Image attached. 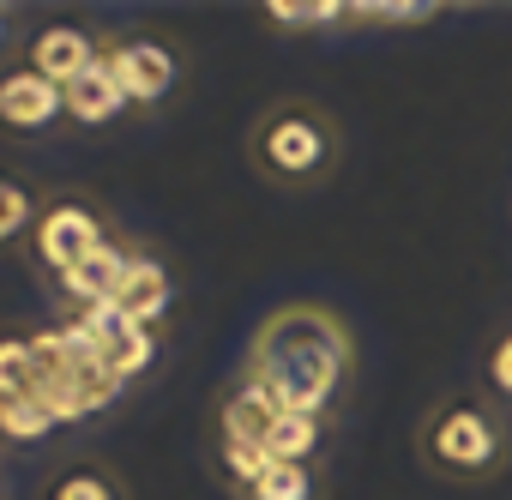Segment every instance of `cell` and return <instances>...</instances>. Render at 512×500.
<instances>
[{"label":"cell","instance_id":"17","mask_svg":"<svg viewBox=\"0 0 512 500\" xmlns=\"http://www.w3.org/2000/svg\"><path fill=\"white\" fill-rule=\"evenodd\" d=\"M37 374H31V344L19 338H0V404L7 398H31Z\"/></svg>","mask_w":512,"mask_h":500},{"label":"cell","instance_id":"10","mask_svg":"<svg viewBox=\"0 0 512 500\" xmlns=\"http://www.w3.org/2000/svg\"><path fill=\"white\" fill-rule=\"evenodd\" d=\"M326 416H302V410H272L260 428V452L266 464H320L326 458Z\"/></svg>","mask_w":512,"mask_h":500},{"label":"cell","instance_id":"15","mask_svg":"<svg viewBox=\"0 0 512 500\" xmlns=\"http://www.w3.org/2000/svg\"><path fill=\"white\" fill-rule=\"evenodd\" d=\"M350 7L356 0H260V13L272 31H332V25H350Z\"/></svg>","mask_w":512,"mask_h":500},{"label":"cell","instance_id":"3","mask_svg":"<svg viewBox=\"0 0 512 500\" xmlns=\"http://www.w3.org/2000/svg\"><path fill=\"white\" fill-rule=\"evenodd\" d=\"M416 458H422L428 476L476 488V482H494L512 464V434H506V422L488 398L452 392V398L428 404V416L416 422Z\"/></svg>","mask_w":512,"mask_h":500},{"label":"cell","instance_id":"12","mask_svg":"<svg viewBox=\"0 0 512 500\" xmlns=\"http://www.w3.org/2000/svg\"><path fill=\"white\" fill-rule=\"evenodd\" d=\"M121 115H133V103H127L109 61H97L85 79L67 85V127H115Z\"/></svg>","mask_w":512,"mask_h":500},{"label":"cell","instance_id":"20","mask_svg":"<svg viewBox=\"0 0 512 500\" xmlns=\"http://www.w3.org/2000/svg\"><path fill=\"white\" fill-rule=\"evenodd\" d=\"M0 434H7V428H0Z\"/></svg>","mask_w":512,"mask_h":500},{"label":"cell","instance_id":"11","mask_svg":"<svg viewBox=\"0 0 512 500\" xmlns=\"http://www.w3.org/2000/svg\"><path fill=\"white\" fill-rule=\"evenodd\" d=\"M169 272H163V260L157 254H145V247H139V254H133V266H127V278H121V296L109 302L127 326H157L163 314H169Z\"/></svg>","mask_w":512,"mask_h":500},{"label":"cell","instance_id":"9","mask_svg":"<svg viewBox=\"0 0 512 500\" xmlns=\"http://www.w3.org/2000/svg\"><path fill=\"white\" fill-rule=\"evenodd\" d=\"M37 500H133V482L97 452H73L43 476Z\"/></svg>","mask_w":512,"mask_h":500},{"label":"cell","instance_id":"18","mask_svg":"<svg viewBox=\"0 0 512 500\" xmlns=\"http://www.w3.org/2000/svg\"><path fill=\"white\" fill-rule=\"evenodd\" d=\"M488 380H494L500 398H512V332L494 338V350H488Z\"/></svg>","mask_w":512,"mask_h":500},{"label":"cell","instance_id":"13","mask_svg":"<svg viewBox=\"0 0 512 500\" xmlns=\"http://www.w3.org/2000/svg\"><path fill=\"white\" fill-rule=\"evenodd\" d=\"M235 500H332L326 464H266L253 482L235 488Z\"/></svg>","mask_w":512,"mask_h":500},{"label":"cell","instance_id":"7","mask_svg":"<svg viewBox=\"0 0 512 500\" xmlns=\"http://www.w3.org/2000/svg\"><path fill=\"white\" fill-rule=\"evenodd\" d=\"M25 67H37L43 79H55L61 91L73 85V79H85L97 61H103V31H91V25H37L31 37H25V55H19Z\"/></svg>","mask_w":512,"mask_h":500},{"label":"cell","instance_id":"14","mask_svg":"<svg viewBox=\"0 0 512 500\" xmlns=\"http://www.w3.org/2000/svg\"><path fill=\"white\" fill-rule=\"evenodd\" d=\"M37 217H43V193H37L25 175L0 169V254H7V247H19V254H25Z\"/></svg>","mask_w":512,"mask_h":500},{"label":"cell","instance_id":"4","mask_svg":"<svg viewBox=\"0 0 512 500\" xmlns=\"http://www.w3.org/2000/svg\"><path fill=\"white\" fill-rule=\"evenodd\" d=\"M121 229L91 193H43V217L25 241V266L43 278V290H61L97 247H109Z\"/></svg>","mask_w":512,"mask_h":500},{"label":"cell","instance_id":"1","mask_svg":"<svg viewBox=\"0 0 512 500\" xmlns=\"http://www.w3.org/2000/svg\"><path fill=\"white\" fill-rule=\"evenodd\" d=\"M350 374H356V350L332 308L296 302V308H278L253 332L247 380L260 392V404H272V410H302V416L332 422V404Z\"/></svg>","mask_w":512,"mask_h":500},{"label":"cell","instance_id":"19","mask_svg":"<svg viewBox=\"0 0 512 500\" xmlns=\"http://www.w3.org/2000/svg\"><path fill=\"white\" fill-rule=\"evenodd\" d=\"M0 37H7V7H0Z\"/></svg>","mask_w":512,"mask_h":500},{"label":"cell","instance_id":"8","mask_svg":"<svg viewBox=\"0 0 512 500\" xmlns=\"http://www.w3.org/2000/svg\"><path fill=\"white\" fill-rule=\"evenodd\" d=\"M133 254H139V247H133L127 235H115L109 247H97V254H91L61 290H49V296L67 302V308H97V314H103V308L121 296V278H127V266H133Z\"/></svg>","mask_w":512,"mask_h":500},{"label":"cell","instance_id":"6","mask_svg":"<svg viewBox=\"0 0 512 500\" xmlns=\"http://www.w3.org/2000/svg\"><path fill=\"white\" fill-rule=\"evenodd\" d=\"M55 127H67V91L55 79H43L37 67H25V61L0 67V139L31 145Z\"/></svg>","mask_w":512,"mask_h":500},{"label":"cell","instance_id":"5","mask_svg":"<svg viewBox=\"0 0 512 500\" xmlns=\"http://www.w3.org/2000/svg\"><path fill=\"white\" fill-rule=\"evenodd\" d=\"M103 61L115 67L127 103L139 115L163 109L187 79V55H181V43L169 31H103Z\"/></svg>","mask_w":512,"mask_h":500},{"label":"cell","instance_id":"16","mask_svg":"<svg viewBox=\"0 0 512 500\" xmlns=\"http://www.w3.org/2000/svg\"><path fill=\"white\" fill-rule=\"evenodd\" d=\"M0 428L13 434V446H37L55 428V404H43L37 392L31 398H7V404H0Z\"/></svg>","mask_w":512,"mask_h":500},{"label":"cell","instance_id":"2","mask_svg":"<svg viewBox=\"0 0 512 500\" xmlns=\"http://www.w3.org/2000/svg\"><path fill=\"white\" fill-rule=\"evenodd\" d=\"M344 157V127L326 103L314 97H272L266 109H253L247 127V163L260 181L284 187V193H308L320 181H332Z\"/></svg>","mask_w":512,"mask_h":500}]
</instances>
